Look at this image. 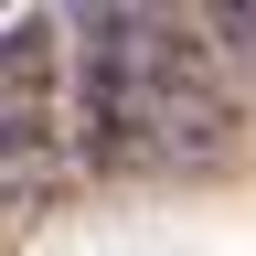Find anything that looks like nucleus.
<instances>
[{
	"mask_svg": "<svg viewBox=\"0 0 256 256\" xmlns=\"http://www.w3.org/2000/svg\"><path fill=\"white\" fill-rule=\"evenodd\" d=\"M139 139H150V171H224L246 150V96H235V64L203 43V22L182 11H139Z\"/></svg>",
	"mask_w": 256,
	"mask_h": 256,
	"instance_id": "f257e3e1",
	"label": "nucleus"
},
{
	"mask_svg": "<svg viewBox=\"0 0 256 256\" xmlns=\"http://www.w3.org/2000/svg\"><path fill=\"white\" fill-rule=\"evenodd\" d=\"M64 160H86L96 182L150 171L139 139V11H86L64 43Z\"/></svg>",
	"mask_w": 256,
	"mask_h": 256,
	"instance_id": "f03ea898",
	"label": "nucleus"
},
{
	"mask_svg": "<svg viewBox=\"0 0 256 256\" xmlns=\"http://www.w3.org/2000/svg\"><path fill=\"white\" fill-rule=\"evenodd\" d=\"M0 171L22 203L64 182V22L43 11L0 22Z\"/></svg>",
	"mask_w": 256,
	"mask_h": 256,
	"instance_id": "7ed1b4c3",
	"label": "nucleus"
},
{
	"mask_svg": "<svg viewBox=\"0 0 256 256\" xmlns=\"http://www.w3.org/2000/svg\"><path fill=\"white\" fill-rule=\"evenodd\" d=\"M203 32H224V43H214V54H235V64H246V75H256V0H224V11H214Z\"/></svg>",
	"mask_w": 256,
	"mask_h": 256,
	"instance_id": "20e7f679",
	"label": "nucleus"
}]
</instances>
